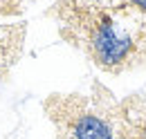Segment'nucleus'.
<instances>
[{"label":"nucleus","mask_w":146,"mask_h":139,"mask_svg":"<svg viewBox=\"0 0 146 139\" xmlns=\"http://www.w3.org/2000/svg\"><path fill=\"white\" fill-rule=\"evenodd\" d=\"M135 7H142V9H146V0H130Z\"/></svg>","instance_id":"obj_3"},{"label":"nucleus","mask_w":146,"mask_h":139,"mask_svg":"<svg viewBox=\"0 0 146 139\" xmlns=\"http://www.w3.org/2000/svg\"><path fill=\"white\" fill-rule=\"evenodd\" d=\"M137 139H146V126L139 130V135H137Z\"/></svg>","instance_id":"obj_4"},{"label":"nucleus","mask_w":146,"mask_h":139,"mask_svg":"<svg viewBox=\"0 0 146 139\" xmlns=\"http://www.w3.org/2000/svg\"><path fill=\"white\" fill-rule=\"evenodd\" d=\"M92 2H104V0H92Z\"/></svg>","instance_id":"obj_5"},{"label":"nucleus","mask_w":146,"mask_h":139,"mask_svg":"<svg viewBox=\"0 0 146 139\" xmlns=\"http://www.w3.org/2000/svg\"><path fill=\"white\" fill-rule=\"evenodd\" d=\"M142 20V18H139ZM137 16L101 14L90 32V47L99 65L119 68L126 61H137V52L146 47V29Z\"/></svg>","instance_id":"obj_1"},{"label":"nucleus","mask_w":146,"mask_h":139,"mask_svg":"<svg viewBox=\"0 0 146 139\" xmlns=\"http://www.w3.org/2000/svg\"><path fill=\"white\" fill-rule=\"evenodd\" d=\"M68 139H119V132L101 112H83L68 126Z\"/></svg>","instance_id":"obj_2"}]
</instances>
